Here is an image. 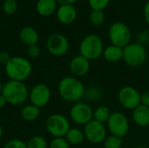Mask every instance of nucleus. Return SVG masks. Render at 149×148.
Returning <instances> with one entry per match:
<instances>
[{
  "label": "nucleus",
  "instance_id": "f257e3e1",
  "mask_svg": "<svg viewBox=\"0 0 149 148\" xmlns=\"http://www.w3.org/2000/svg\"><path fill=\"white\" fill-rule=\"evenodd\" d=\"M60 98L69 103H77L84 98L86 86L83 82L76 77L66 76L60 79L58 85Z\"/></svg>",
  "mask_w": 149,
  "mask_h": 148
},
{
  "label": "nucleus",
  "instance_id": "f03ea898",
  "mask_svg": "<svg viewBox=\"0 0 149 148\" xmlns=\"http://www.w3.org/2000/svg\"><path fill=\"white\" fill-rule=\"evenodd\" d=\"M4 71L9 79L24 82L31 76L32 65L27 58L14 56L11 57L10 61L4 65Z\"/></svg>",
  "mask_w": 149,
  "mask_h": 148
},
{
  "label": "nucleus",
  "instance_id": "7ed1b4c3",
  "mask_svg": "<svg viewBox=\"0 0 149 148\" xmlns=\"http://www.w3.org/2000/svg\"><path fill=\"white\" fill-rule=\"evenodd\" d=\"M29 91L24 82L9 79L3 85L2 95L4 97L7 104L20 106L27 100Z\"/></svg>",
  "mask_w": 149,
  "mask_h": 148
},
{
  "label": "nucleus",
  "instance_id": "20e7f679",
  "mask_svg": "<svg viewBox=\"0 0 149 148\" xmlns=\"http://www.w3.org/2000/svg\"><path fill=\"white\" fill-rule=\"evenodd\" d=\"M104 48L103 40L99 35L88 34L81 40L79 51V55L91 61L100 58L103 54Z\"/></svg>",
  "mask_w": 149,
  "mask_h": 148
},
{
  "label": "nucleus",
  "instance_id": "39448f33",
  "mask_svg": "<svg viewBox=\"0 0 149 148\" xmlns=\"http://www.w3.org/2000/svg\"><path fill=\"white\" fill-rule=\"evenodd\" d=\"M130 67H140L148 60V50L145 45L137 42L130 43L123 48V59Z\"/></svg>",
  "mask_w": 149,
  "mask_h": 148
},
{
  "label": "nucleus",
  "instance_id": "423d86ee",
  "mask_svg": "<svg viewBox=\"0 0 149 148\" xmlns=\"http://www.w3.org/2000/svg\"><path fill=\"white\" fill-rule=\"evenodd\" d=\"M108 38L112 44L124 48L131 43L132 32L127 24L117 21L110 25Z\"/></svg>",
  "mask_w": 149,
  "mask_h": 148
},
{
  "label": "nucleus",
  "instance_id": "0eeeda50",
  "mask_svg": "<svg viewBox=\"0 0 149 148\" xmlns=\"http://www.w3.org/2000/svg\"><path fill=\"white\" fill-rule=\"evenodd\" d=\"M47 132L53 137H65L71 128V123L67 117L60 113L50 115L45 121Z\"/></svg>",
  "mask_w": 149,
  "mask_h": 148
},
{
  "label": "nucleus",
  "instance_id": "6e6552de",
  "mask_svg": "<svg viewBox=\"0 0 149 148\" xmlns=\"http://www.w3.org/2000/svg\"><path fill=\"white\" fill-rule=\"evenodd\" d=\"M107 128L112 135L123 139L127 135L130 129L129 120L127 115L121 112H112V114L107 123Z\"/></svg>",
  "mask_w": 149,
  "mask_h": 148
},
{
  "label": "nucleus",
  "instance_id": "1a4fd4ad",
  "mask_svg": "<svg viewBox=\"0 0 149 148\" xmlns=\"http://www.w3.org/2000/svg\"><path fill=\"white\" fill-rule=\"evenodd\" d=\"M141 93L135 87L124 85L119 90L117 99L124 109L133 111L141 105Z\"/></svg>",
  "mask_w": 149,
  "mask_h": 148
},
{
  "label": "nucleus",
  "instance_id": "9d476101",
  "mask_svg": "<svg viewBox=\"0 0 149 148\" xmlns=\"http://www.w3.org/2000/svg\"><path fill=\"white\" fill-rule=\"evenodd\" d=\"M70 120L79 126H86L93 120V107L84 102L74 103L69 111Z\"/></svg>",
  "mask_w": 149,
  "mask_h": 148
},
{
  "label": "nucleus",
  "instance_id": "9b49d317",
  "mask_svg": "<svg viewBox=\"0 0 149 148\" xmlns=\"http://www.w3.org/2000/svg\"><path fill=\"white\" fill-rule=\"evenodd\" d=\"M84 133L86 140L94 145L103 143L107 137V128L104 124H101L94 120L84 126Z\"/></svg>",
  "mask_w": 149,
  "mask_h": 148
},
{
  "label": "nucleus",
  "instance_id": "f8f14e48",
  "mask_svg": "<svg viewBox=\"0 0 149 148\" xmlns=\"http://www.w3.org/2000/svg\"><path fill=\"white\" fill-rule=\"evenodd\" d=\"M52 98V92L50 87L44 84L38 83L33 85L29 91V100L31 105L42 108L47 106Z\"/></svg>",
  "mask_w": 149,
  "mask_h": 148
},
{
  "label": "nucleus",
  "instance_id": "ddd939ff",
  "mask_svg": "<svg viewBox=\"0 0 149 148\" xmlns=\"http://www.w3.org/2000/svg\"><path fill=\"white\" fill-rule=\"evenodd\" d=\"M70 48L68 38L60 33L52 34L46 40V49L50 54L55 57H61L66 54Z\"/></svg>",
  "mask_w": 149,
  "mask_h": 148
},
{
  "label": "nucleus",
  "instance_id": "4468645a",
  "mask_svg": "<svg viewBox=\"0 0 149 148\" xmlns=\"http://www.w3.org/2000/svg\"><path fill=\"white\" fill-rule=\"evenodd\" d=\"M90 68V60L81 55L74 56L69 63V70L72 73V76L79 79L86 76L89 72Z\"/></svg>",
  "mask_w": 149,
  "mask_h": 148
},
{
  "label": "nucleus",
  "instance_id": "2eb2a0df",
  "mask_svg": "<svg viewBox=\"0 0 149 148\" xmlns=\"http://www.w3.org/2000/svg\"><path fill=\"white\" fill-rule=\"evenodd\" d=\"M56 16L61 24H70L76 20L78 10L73 4H60L56 10Z\"/></svg>",
  "mask_w": 149,
  "mask_h": 148
},
{
  "label": "nucleus",
  "instance_id": "dca6fc26",
  "mask_svg": "<svg viewBox=\"0 0 149 148\" xmlns=\"http://www.w3.org/2000/svg\"><path fill=\"white\" fill-rule=\"evenodd\" d=\"M132 120L135 125L141 127L149 126V107L140 105L132 111Z\"/></svg>",
  "mask_w": 149,
  "mask_h": 148
},
{
  "label": "nucleus",
  "instance_id": "f3484780",
  "mask_svg": "<svg viewBox=\"0 0 149 148\" xmlns=\"http://www.w3.org/2000/svg\"><path fill=\"white\" fill-rule=\"evenodd\" d=\"M19 39L24 44L31 46L38 44L39 36L38 31L33 27L24 26L19 31Z\"/></svg>",
  "mask_w": 149,
  "mask_h": 148
},
{
  "label": "nucleus",
  "instance_id": "a211bd4d",
  "mask_svg": "<svg viewBox=\"0 0 149 148\" xmlns=\"http://www.w3.org/2000/svg\"><path fill=\"white\" fill-rule=\"evenodd\" d=\"M102 57L109 63L120 62L123 59V48L111 44L104 48Z\"/></svg>",
  "mask_w": 149,
  "mask_h": 148
},
{
  "label": "nucleus",
  "instance_id": "6ab92c4d",
  "mask_svg": "<svg viewBox=\"0 0 149 148\" xmlns=\"http://www.w3.org/2000/svg\"><path fill=\"white\" fill-rule=\"evenodd\" d=\"M58 9V2L56 0H38L36 10L38 13L43 17L51 16L56 12Z\"/></svg>",
  "mask_w": 149,
  "mask_h": 148
},
{
  "label": "nucleus",
  "instance_id": "aec40b11",
  "mask_svg": "<svg viewBox=\"0 0 149 148\" xmlns=\"http://www.w3.org/2000/svg\"><path fill=\"white\" fill-rule=\"evenodd\" d=\"M65 138L71 146H79L86 140L84 131L79 127H71Z\"/></svg>",
  "mask_w": 149,
  "mask_h": 148
},
{
  "label": "nucleus",
  "instance_id": "412c9836",
  "mask_svg": "<svg viewBox=\"0 0 149 148\" xmlns=\"http://www.w3.org/2000/svg\"><path fill=\"white\" fill-rule=\"evenodd\" d=\"M40 115V108L29 104L24 106L21 110V116L24 120L27 122H32L36 120Z\"/></svg>",
  "mask_w": 149,
  "mask_h": 148
},
{
  "label": "nucleus",
  "instance_id": "4be33fe9",
  "mask_svg": "<svg viewBox=\"0 0 149 148\" xmlns=\"http://www.w3.org/2000/svg\"><path fill=\"white\" fill-rule=\"evenodd\" d=\"M111 114L112 112L110 108L104 105L98 106L95 109H93V120L104 125L107 123Z\"/></svg>",
  "mask_w": 149,
  "mask_h": 148
},
{
  "label": "nucleus",
  "instance_id": "5701e85b",
  "mask_svg": "<svg viewBox=\"0 0 149 148\" xmlns=\"http://www.w3.org/2000/svg\"><path fill=\"white\" fill-rule=\"evenodd\" d=\"M103 96H104V93L101 88L96 85H92V86L86 88L84 98H86V99L88 102L97 103L103 99Z\"/></svg>",
  "mask_w": 149,
  "mask_h": 148
},
{
  "label": "nucleus",
  "instance_id": "b1692460",
  "mask_svg": "<svg viewBox=\"0 0 149 148\" xmlns=\"http://www.w3.org/2000/svg\"><path fill=\"white\" fill-rule=\"evenodd\" d=\"M27 148H48V143L45 137L35 135L28 140L26 142Z\"/></svg>",
  "mask_w": 149,
  "mask_h": 148
},
{
  "label": "nucleus",
  "instance_id": "393cba45",
  "mask_svg": "<svg viewBox=\"0 0 149 148\" xmlns=\"http://www.w3.org/2000/svg\"><path fill=\"white\" fill-rule=\"evenodd\" d=\"M102 144L104 148H121L123 146V139L110 134L106 138Z\"/></svg>",
  "mask_w": 149,
  "mask_h": 148
},
{
  "label": "nucleus",
  "instance_id": "a878e982",
  "mask_svg": "<svg viewBox=\"0 0 149 148\" xmlns=\"http://www.w3.org/2000/svg\"><path fill=\"white\" fill-rule=\"evenodd\" d=\"M90 23L94 26H100L106 21V14L104 10H92L89 16Z\"/></svg>",
  "mask_w": 149,
  "mask_h": 148
},
{
  "label": "nucleus",
  "instance_id": "bb28decb",
  "mask_svg": "<svg viewBox=\"0 0 149 148\" xmlns=\"http://www.w3.org/2000/svg\"><path fill=\"white\" fill-rule=\"evenodd\" d=\"M48 148H71V145L67 142L65 137H58V138H53Z\"/></svg>",
  "mask_w": 149,
  "mask_h": 148
},
{
  "label": "nucleus",
  "instance_id": "cd10ccee",
  "mask_svg": "<svg viewBox=\"0 0 149 148\" xmlns=\"http://www.w3.org/2000/svg\"><path fill=\"white\" fill-rule=\"evenodd\" d=\"M110 0H88L92 10H104L109 5Z\"/></svg>",
  "mask_w": 149,
  "mask_h": 148
},
{
  "label": "nucleus",
  "instance_id": "c85d7f7f",
  "mask_svg": "<svg viewBox=\"0 0 149 148\" xmlns=\"http://www.w3.org/2000/svg\"><path fill=\"white\" fill-rule=\"evenodd\" d=\"M17 10V3L16 0H3V10L8 15L14 14Z\"/></svg>",
  "mask_w": 149,
  "mask_h": 148
},
{
  "label": "nucleus",
  "instance_id": "c756f323",
  "mask_svg": "<svg viewBox=\"0 0 149 148\" xmlns=\"http://www.w3.org/2000/svg\"><path fill=\"white\" fill-rule=\"evenodd\" d=\"M3 148H27V145L20 139H11L5 143Z\"/></svg>",
  "mask_w": 149,
  "mask_h": 148
},
{
  "label": "nucleus",
  "instance_id": "7c9ffc66",
  "mask_svg": "<svg viewBox=\"0 0 149 148\" xmlns=\"http://www.w3.org/2000/svg\"><path fill=\"white\" fill-rule=\"evenodd\" d=\"M27 54L31 58H38L41 54V50L38 44L31 45V46H28Z\"/></svg>",
  "mask_w": 149,
  "mask_h": 148
},
{
  "label": "nucleus",
  "instance_id": "2f4dec72",
  "mask_svg": "<svg viewBox=\"0 0 149 148\" xmlns=\"http://www.w3.org/2000/svg\"><path fill=\"white\" fill-rule=\"evenodd\" d=\"M138 41L137 43L142 44V45H145L149 43V32L147 31H143L139 33L138 35V38H137Z\"/></svg>",
  "mask_w": 149,
  "mask_h": 148
},
{
  "label": "nucleus",
  "instance_id": "473e14b6",
  "mask_svg": "<svg viewBox=\"0 0 149 148\" xmlns=\"http://www.w3.org/2000/svg\"><path fill=\"white\" fill-rule=\"evenodd\" d=\"M10 58H11V57L9 52H7L5 51H3L0 52V64L5 65L10 61Z\"/></svg>",
  "mask_w": 149,
  "mask_h": 148
},
{
  "label": "nucleus",
  "instance_id": "72a5a7b5",
  "mask_svg": "<svg viewBox=\"0 0 149 148\" xmlns=\"http://www.w3.org/2000/svg\"><path fill=\"white\" fill-rule=\"evenodd\" d=\"M141 104L149 107V91H145L141 94Z\"/></svg>",
  "mask_w": 149,
  "mask_h": 148
},
{
  "label": "nucleus",
  "instance_id": "f704fd0d",
  "mask_svg": "<svg viewBox=\"0 0 149 148\" xmlns=\"http://www.w3.org/2000/svg\"><path fill=\"white\" fill-rule=\"evenodd\" d=\"M143 16L146 23L149 25V0L145 3L144 8H143Z\"/></svg>",
  "mask_w": 149,
  "mask_h": 148
},
{
  "label": "nucleus",
  "instance_id": "c9c22d12",
  "mask_svg": "<svg viewBox=\"0 0 149 148\" xmlns=\"http://www.w3.org/2000/svg\"><path fill=\"white\" fill-rule=\"evenodd\" d=\"M59 4H73L78 0H56Z\"/></svg>",
  "mask_w": 149,
  "mask_h": 148
},
{
  "label": "nucleus",
  "instance_id": "e433bc0d",
  "mask_svg": "<svg viewBox=\"0 0 149 148\" xmlns=\"http://www.w3.org/2000/svg\"><path fill=\"white\" fill-rule=\"evenodd\" d=\"M6 104H7V102H6L4 97L2 94H0V109L3 108L6 106Z\"/></svg>",
  "mask_w": 149,
  "mask_h": 148
},
{
  "label": "nucleus",
  "instance_id": "4c0bfd02",
  "mask_svg": "<svg viewBox=\"0 0 149 148\" xmlns=\"http://www.w3.org/2000/svg\"><path fill=\"white\" fill-rule=\"evenodd\" d=\"M3 129L2 126L0 125V140H1V138L3 136Z\"/></svg>",
  "mask_w": 149,
  "mask_h": 148
},
{
  "label": "nucleus",
  "instance_id": "58836bf2",
  "mask_svg": "<svg viewBox=\"0 0 149 148\" xmlns=\"http://www.w3.org/2000/svg\"><path fill=\"white\" fill-rule=\"evenodd\" d=\"M3 84H2V82L0 81V94H2V90H3Z\"/></svg>",
  "mask_w": 149,
  "mask_h": 148
},
{
  "label": "nucleus",
  "instance_id": "ea45409f",
  "mask_svg": "<svg viewBox=\"0 0 149 148\" xmlns=\"http://www.w3.org/2000/svg\"><path fill=\"white\" fill-rule=\"evenodd\" d=\"M136 148H147L145 146H142V145H141V146H138Z\"/></svg>",
  "mask_w": 149,
  "mask_h": 148
}]
</instances>
